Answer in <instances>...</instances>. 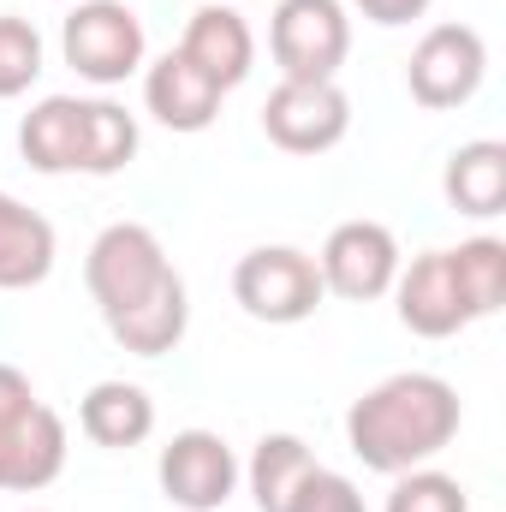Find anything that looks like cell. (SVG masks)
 Here are the masks:
<instances>
[{
  "instance_id": "e0dca14e",
  "label": "cell",
  "mask_w": 506,
  "mask_h": 512,
  "mask_svg": "<svg viewBox=\"0 0 506 512\" xmlns=\"http://www.w3.org/2000/svg\"><path fill=\"white\" fill-rule=\"evenodd\" d=\"M78 429L96 447H143L155 435V399L137 382H96L78 405Z\"/></svg>"
},
{
  "instance_id": "7a4b0ae2",
  "label": "cell",
  "mask_w": 506,
  "mask_h": 512,
  "mask_svg": "<svg viewBox=\"0 0 506 512\" xmlns=\"http://www.w3.org/2000/svg\"><path fill=\"white\" fill-rule=\"evenodd\" d=\"M66 471V423L36 399L24 370L0 364V489L36 495Z\"/></svg>"
},
{
  "instance_id": "9c48e42d",
  "label": "cell",
  "mask_w": 506,
  "mask_h": 512,
  "mask_svg": "<svg viewBox=\"0 0 506 512\" xmlns=\"http://www.w3.org/2000/svg\"><path fill=\"white\" fill-rule=\"evenodd\" d=\"M155 477H161V495H167L173 507L221 512L233 501V489H239V459H233V447H227L215 429H179V435L161 447Z\"/></svg>"
},
{
  "instance_id": "9a60e30c",
  "label": "cell",
  "mask_w": 506,
  "mask_h": 512,
  "mask_svg": "<svg viewBox=\"0 0 506 512\" xmlns=\"http://www.w3.org/2000/svg\"><path fill=\"white\" fill-rule=\"evenodd\" d=\"M54 274V227L0 191V292H30Z\"/></svg>"
},
{
  "instance_id": "7c38bea8",
  "label": "cell",
  "mask_w": 506,
  "mask_h": 512,
  "mask_svg": "<svg viewBox=\"0 0 506 512\" xmlns=\"http://www.w3.org/2000/svg\"><path fill=\"white\" fill-rule=\"evenodd\" d=\"M221 96H227V90H221L209 72H197L179 48H173V54H161V60L143 72V108H149L167 131H185V137L215 126Z\"/></svg>"
},
{
  "instance_id": "7402d4cb",
  "label": "cell",
  "mask_w": 506,
  "mask_h": 512,
  "mask_svg": "<svg viewBox=\"0 0 506 512\" xmlns=\"http://www.w3.org/2000/svg\"><path fill=\"white\" fill-rule=\"evenodd\" d=\"M387 512H471V501H465L459 477L417 465V471H399V483L387 495Z\"/></svg>"
},
{
  "instance_id": "ac0fdd59",
  "label": "cell",
  "mask_w": 506,
  "mask_h": 512,
  "mask_svg": "<svg viewBox=\"0 0 506 512\" xmlns=\"http://www.w3.org/2000/svg\"><path fill=\"white\" fill-rule=\"evenodd\" d=\"M310 471H316V453H310L298 435H262L256 453H251V465H245L256 512H286Z\"/></svg>"
},
{
  "instance_id": "52a82bcc",
  "label": "cell",
  "mask_w": 506,
  "mask_h": 512,
  "mask_svg": "<svg viewBox=\"0 0 506 512\" xmlns=\"http://www.w3.org/2000/svg\"><path fill=\"white\" fill-rule=\"evenodd\" d=\"M483 78H489V48L471 24H429L423 42L411 48V66H405L411 102L429 114L465 108L483 90Z\"/></svg>"
},
{
  "instance_id": "8fae6325",
  "label": "cell",
  "mask_w": 506,
  "mask_h": 512,
  "mask_svg": "<svg viewBox=\"0 0 506 512\" xmlns=\"http://www.w3.org/2000/svg\"><path fill=\"white\" fill-rule=\"evenodd\" d=\"M393 298H399V322L417 334V340H453L459 328H471V298L459 286V268L453 251H423L411 268H399L393 280Z\"/></svg>"
},
{
  "instance_id": "6da1fadb",
  "label": "cell",
  "mask_w": 506,
  "mask_h": 512,
  "mask_svg": "<svg viewBox=\"0 0 506 512\" xmlns=\"http://www.w3.org/2000/svg\"><path fill=\"white\" fill-rule=\"evenodd\" d=\"M459 387L423 370L387 376L346 411V447L364 459V471L399 477L429 465L453 435H459Z\"/></svg>"
},
{
  "instance_id": "8992f818",
  "label": "cell",
  "mask_w": 506,
  "mask_h": 512,
  "mask_svg": "<svg viewBox=\"0 0 506 512\" xmlns=\"http://www.w3.org/2000/svg\"><path fill=\"white\" fill-rule=\"evenodd\" d=\"M233 298L245 304V316L268 322V328H292L304 316H316V304L328 298L322 292V268L310 251H292V245H256L239 256L233 268Z\"/></svg>"
},
{
  "instance_id": "ffe728a7",
  "label": "cell",
  "mask_w": 506,
  "mask_h": 512,
  "mask_svg": "<svg viewBox=\"0 0 506 512\" xmlns=\"http://www.w3.org/2000/svg\"><path fill=\"white\" fill-rule=\"evenodd\" d=\"M453 268H459V286H465L477 322L506 304V245L501 239H465L453 251Z\"/></svg>"
},
{
  "instance_id": "2e32d148",
  "label": "cell",
  "mask_w": 506,
  "mask_h": 512,
  "mask_svg": "<svg viewBox=\"0 0 506 512\" xmlns=\"http://www.w3.org/2000/svg\"><path fill=\"white\" fill-rule=\"evenodd\" d=\"M441 191L459 215L471 221H489L506 209V143L495 137H477V143H459L447 155V173H441Z\"/></svg>"
},
{
  "instance_id": "44dd1931",
  "label": "cell",
  "mask_w": 506,
  "mask_h": 512,
  "mask_svg": "<svg viewBox=\"0 0 506 512\" xmlns=\"http://www.w3.org/2000/svg\"><path fill=\"white\" fill-rule=\"evenodd\" d=\"M36 78H42V36H36V24L0 12V102L24 96Z\"/></svg>"
},
{
  "instance_id": "d6986e66",
  "label": "cell",
  "mask_w": 506,
  "mask_h": 512,
  "mask_svg": "<svg viewBox=\"0 0 506 512\" xmlns=\"http://www.w3.org/2000/svg\"><path fill=\"white\" fill-rule=\"evenodd\" d=\"M131 155H137V120L108 96L84 102V173L108 179V173L131 167Z\"/></svg>"
},
{
  "instance_id": "277c9868",
  "label": "cell",
  "mask_w": 506,
  "mask_h": 512,
  "mask_svg": "<svg viewBox=\"0 0 506 512\" xmlns=\"http://www.w3.org/2000/svg\"><path fill=\"white\" fill-rule=\"evenodd\" d=\"M268 54L292 84H334L352 54V18L340 0H280L268 18Z\"/></svg>"
},
{
  "instance_id": "cb8c5ba5",
  "label": "cell",
  "mask_w": 506,
  "mask_h": 512,
  "mask_svg": "<svg viewBox=\"0 0 506 512\" xmlns=\"http://www.w3.org/2000/svg\"><path fill=\"white\" fill-rule=\"evenodd\" d=\"M370 24H381V30H399V24H411V18H423L429 12V0H352Z\"/></svg>"
},
{
  "instance_id": "5bb4252c",
  "label": "cell",
  "mask_w": 506,
  "mask_h": 512,
  "mask_svg": "<svg viewBox=\"0 0 506 512\" xmlns=\"http://www.w3.org/2000/svg\"><path fill=\"white\" fill-rule=\"evenodd\" d=\"M18 149L36 173H84V96H42L18 126Z\"/></svg>"
},
{
  "instance_id": "4fadbf2b",
  "label": "cell",
  "mask_w": 506,
  "mask_h": 512,
  "mask_svg": "<svg viewBox=\"0 0 506 512\" xmlns=\"http://www.w3.org/2000/svg\"><path fill=\"white\" fill-rule=\"evenodd\" d=\"M179 54L197 72H209L221 90H239L256 66V36H251V24H245V12H233V6H197L191 24H185Z\"/></svg>"
},
{
  "instance_id": "30bf717a",
  "label": "cell",
  "mask_w": 506,
  "mask_h": 512,
  "mask_svg": "<svg viewBox=\"0 0 506 512\" xmlns=\"http://www.w3.org/2000/svg\"><path fill=\"white\" fill-rule=\"evenodd\" d=\"M316 268H322V292L346 304H370L381 292H393L399 280V239L381 221H340L316 256Z\"/></svg>"
},
{
  "instance_id": "5b68a950",
  "label": "cell",
  "mask_w": 506,
  "mask_h": 512,
  "mask_svg": "<svg viewBox=\"0 0 506 512\" xmlns=\"http://www.w3.org/2000/svg\"><path fill=\"white\" fill-rule=\"evenodd\" d=\"M60 54L66 66L84 78V84H126L131 72L143 66L149 54V36H143V18L131 12L126 0H78L66 30H60Z\"/></svg>"
},
{
  "instance_id": "603a6c76",
  "label": "cell",
  "mask_w": 506,
  "mask_h": 512,
  "mask_svg": "<svg viewBox=\"0 0 506 512\" xmlns=\"http://www.w3.org/2000/svg\"><path fill=\"white\" fill-rule=\"evenodd\" d=\"M286 512H370V507H364V495H358V483H352V477H340V471L316 465V471L304 477V489L292 495V507H286Z\"/></svg>"
},
{
  "instance_id": "ba28073f",
  "label": "cell",
  "mask_w": 506,
  "mask_h": 512,
  "mask_svg": "<svg viewBox=\"0 0 506 512\" xmlns=\"http://www.w3.org/2000/svg\"><path fill=\"white\" fill-rule=\"evenodd\" d=\"M262 131L286 155H322L352 131V102L340 84H292L280 78L262 102Z\"/></svg>"
},
{
  "instance_id": "3957f363",
  "label": "cell",
  "mask_w": 506,
  "mask_h": 512,
  "mask_svg": "<svg viewBox=\"0 0 506 512\" xmlns=\"http://www.w3.org/2000/svg\"><path fill=\"white\" fill-rule=\"evenodd\" d=\"M179 268L167 262L161 239L143 227V221H114L96 233V245L84 256V286L102 310V322H120L137 304H149L161 286H173Z\"/></svg>"
}]
</instances>
